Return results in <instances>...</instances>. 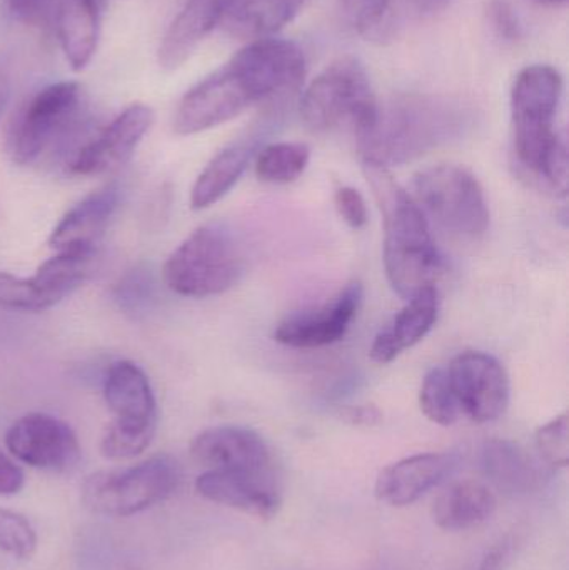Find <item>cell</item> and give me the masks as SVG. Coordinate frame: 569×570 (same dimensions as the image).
I'll return each mask as SVG.
<instances>
[{
  "mask_svg": "<svg viewBox=\"0 0 569 570\" xmlns=\"http://www.w3.org/2000/svg\"><path fill=\"white\" fill-rule=\"evenodd\" d=\"M239 0H186L159 47L163 69L176 70L204 39L233 12Z\"/></svg>",
  "mask_w": 569,
  "mask_h": 570,
  "instance_id": "obj_21",
  "label": "cell"
},
{
  "mask_svg": "<svg viewBox=\"0 0 569 570\" xmlns=\"http://www.w3.org/2000/svg\"><path fill=\"white\" fill-rule=\"evenodd\" d=\"M96 253H57L32 277L0 273V307L43 312L62 302L86 283Z\"/></svg>",
  "mask_w": 569,
  "mask_h": 570,
  "instance_id": "obj_10",
  "label": "cell"
},
{
  "mask_svg": "<svg viewBox=\"0 0 569 570\" xmlns=\"http://www.w3.org/2000/svg\"><path fill=\"white\" fill-rule=\"evenodd\" d=\"M10 97V73L6 59L0 57V114L6 109Z\"/></svg>",
  "mask_w": 569,
  "mask_h": 570,
  "instance_id": "obj_39",
  "label": "cell"
},
{
  "mask_svg": "<svg viewBox=\"0 0 569 570\" xmlns=\"http://www.w3.org/2000/svg\"><path fill=\"white\" fill-rule=\"evenodd\" d=\"M82 109V87L70 80L50 83L33 94L10 126L9 154L13 163H37L76 129Z\"/></svg>",
  "mask_w": 569,
  "mask_h": 570,
  "instance_id": "obj_8",
  "label": "cell"
},
{
  "mask_svg": "<svg viewBox=\"0 0 569 570\" xmlns=\"http://www.w3.org/2000/svg\"><path fill=\"white\" fill-rule=\"evenodd\" d=\"M190 455L207 471L271 472V451L257 432L219 425L196 435Z\"/></svg>",
  "mask_w": 569,
  "mask_h": 570,
  "instance_id": "obj_15",
  "label": "cell"
},
{
  "mask_svg": "<svg viewBox=\"0 0 569 570\" xmlns=\"http://www.w3.org/2000/svg\"><path fill=\"white\" fill-rule=\"evenodd\" d=\"M154 122V112L146 104H133L109 126L87 140L70 157L67 169L73 176H100L124 166L136 153Z\"/></svg>",
  "mask_w": 569,
  "mask_h": 570,
  "instance_id": "obj_13",
  "label": "cell"
},
{
  "mask_svg": "<svg viewBox=\"0 0 569 570\" xmlns=\"http://www.w3.org/2000/svg\"><path fill=\"white\" fill-rule=\"evenodd\" d=\"M180 479L183 471L176 459L154 455L126 471L90 475L82 485V502L96 514L129 518L169 499Z\"/></svg>",
  "mask_w": 569,
  "mask_h": 570,
  "instance_id": "obj_7",
  "label": "cell"
},
{
  "mask_svg": "<svg viewBox=\"0 0 569 570\" xmlns=\"http://www.w3.org/2000/svg\"><path fill=\"white\" fill-rule=\"evenodd\" d=\"M259 149L261 136H247L214 156L194 183L190 207L203 210L219 203L239 183Z\"/></svg>",
  "mask_w": 569,
  "mask_h": 570,
  "instance_id": "obj_23",
  "label": "cell"
},
{
  "mask_svg": "<svg viewBox=\"0 0 569 570\" xmlns=\"http://www.w3.org/2000/svg\"><path fill=\"white\" fill-rule=\"evenodd\" d=\"M23 472L12 459L0 451V495H13L23 488Z\"/></svg>",
  "mask_w": 569,
  "mask_h": 570,
  "instance_id": "obj_35",
  "label": "cell"
},
{
  "mask_svg": "<svg viewBox=\"0 0 569 570\" xmlns=\"http://www.w3.org/2000/svg\"><path fill=\"white\" fill-rule=\"evenodd\" d=\"M440 298L436 287L426 288L414 295L394 315L393 321L374 337L370 348L371 358L376 364H390L404 351L423 341L438 321Z\"/></svg>",
  "mask_w": 569,
  "mask_h": 570,
  "instance_id": "obj_22",
  "label": "cell"
},
{
  "mask_svg": "<svg viewBox=\"0 0 569 570\" xmlns=\"http://www.w3.org/2000/svg\"><path fill=\"white\" fill-rule=\"evenodd\" d=\"M377 104L363 63L344 57L327 66L304 90L300 112L314 132H330L347 124L360 134L373 124Z\"/></svg>",
  "mask_w": 569,
  "mask_h": 570,
  "instance_id": "obj_6",
  "label": "cell"
},
{
  "mask_svg": "<svg viewBox=\"0 0 569 570\" xmlns=\"http://www.w3.org/2000/svg\"><path fill=\"white\" fill-rule=\"evenodd\" d=\"M346 419L357 425H374L381 421V412L373 405H364V407L351 409Z\"/></svg>",
  "mask_w": 569,
  "mask_h": 570,
  "instance_id": "obj_37",
  "label": "cell"
},
{
  "mask_svg": "<svg viewBox=\"0 0 569 570\" xmlns=\"http://www.w3.org/2000/svg\"><path fill=\"white\" fill-rule=\"evenodd\" d=\"M104 397L114 414L112 424L156 432L157 402L149 379L139 365L114 362L104 379Z\"/></svg>",
  "mask_w": 569,
  "mask_h": 570,
  "instance_id": "obj_20",
  "label": "cell"
},
{
  "mask_svg": "<svg viewBox=\"0 0 569 570\" xmlns=\"http://www.w3.org/2000/svg\"><path fill=\"white\" fill-rule=\"evenodd\" d=\"M120 196L122 189L112 183L84 197L52 230L50 247L57 253H96L97 244L119 207Z\"/></svg>",
  "mask_w": 569,
  "mask_h": 570,
  "instance_id": "obj_18",
  "label": "cell"
},
{
  "mask_svg": "<svg viewBox=\"0 0 569 570\" xmlns=\"http://www.w3.org/2000/svg\"><path fill=\"white\" fill-rule=\"evenodd\" d=\"M304 70L306 59L296 43L274 37L253 40L183 97L174 130L194 136L223 126L256 104L296 89Z\"/></svg>",
  "mask_w": 569,
  "mask_h": 570,
  "instance_id": "obj_1",
  "label": "cell"
},
{
  "mask_svg": "<svg viewBox=\"0 0 569 570\" xmlns=\"http://www.w3.org/2000/svg\"><path fill=\"white\" fill-rule=\"evenodd\" d=\"M156 298V279L147 267H134L114 287V301L127 314H143Z\"/></svg>",
  "mask_w": 569,
  "mask_h": 570,
  "instance_id": "obj_29",
  "label": "cell"
},
{
  "mask_svg": "<svg viewBox=\"0 0 569 570\" xmlns=\"http://www.w3.org/2000/svg\"><path fill=\"white\" fill-rule=\"evenodd\" d=\"M531 2L540 3V6L547 7H560L565 6V3L568 2V0H531Z\"/></svg>",
  "mask_w": 569,
  "mask_h": 570,
  "instance_id": "obj_40",
  "label": "cell"
},
{
  "mask_svg": "<svg viewBox=\"0 0 569 570\" xmlns=\"http://www.w3.org/2000/svg\"><path fill=\"white\" fill-rule=\"evenodd\" d=\"M420 405L423 414L434 424L450 428L457 424L461 411L448 379L447 367L428 372L420 391Z\"/></svg>",
  "mask_w": 569,
  "mask_h": 570,
  "instance_id": "obj_28",
  "label": "cell"
},
{
  "mask_svg": "<svg viewBox=\"0 0 569 570\" xmlns=\"http://www.w3.org/2000/svg\"><path fill=\"white\" fill-rule=\"evenodd\" d=\"M364 174L383 216V263L387 281L400 297L413 298L434 287L443 259L426 214L390 170L364 164Z\"/></svg>",
  "mask_w": 569,
  "mask_h": 570,
  "instance_id": "obj_4",
  "label": "cell"
},
{
  "mask_svg": "<svg viewBox=\"0 0 569 570\" xmlns=\"http://www.w3.org/2000/svg\"><path fill=\"white\" fill-rule=\"evenodd\" d=\"M457 465L447 452H426L401 459L377 475L376 498L393 508H406L436 488Z\"/></svg>",
  "mask_w": 569,
  "mask_h": 570,
  "instance_id": "obj_19",
  "label": "cell"
},
{
  "mask_svg": "<svg viewBox=\"0 0 569 570\" xmlns=\"http://www.w3.org/2000/svg\"><path fill=\"white\" fill-rule=\"evenodd\" d=\"M416 203L441 227L464 237H478L490 226V209L480 180L461 166L440 164L414 176Z\"/></svg>",
  "mask_w": 569,
  "mask_h": 570,
  "instance_id": "obj_9",
  "label": "cell"
},
{
  "mask_svg": "<svg viewBox=\"0 0 569 570\" xmlns=\"http://www.w3.org/2000/svg\"><path fill=\"white\" fill-rule=\"evenodd\" d=\"M363 285L347 284L326 304L287 315L274 331V341L293 348L336 344L350 331L351 322L363 304Z\"/></svg>",
  "mask_w": 569,
  "mask_h": 570,
  "instance_id": "obj_14",
  "label": "cell"
},
{
  "mask_svg": "<svg viewBox=\"0 0 569 570\" xmlns=\"http://www.w3.org/2000/svg\"><path fill=\"white\" fill-rule=\"evenodd\" d=\"M473 124V107L463 100L406 94L377 104L373 124L356 134L357 149L364 164L387 169L461 139Z\"/></svg>",
  "mask_w": 569,
  "mask_h": 570,
  "instance_id": "obj_2",
  "label": "cell"
},
{
  "mask_svg": "<svg viewBox=\"0 0 569 570\" xmlns=\"http://www.w3.org/2000/svg\"><path fill=\"white\" fill-rule=\"evenodd\" d=\"M508 549L507 546H497L484 556L480 570H504L507 566Z\"/></svg>",
  "mask_w": 569,
  "mask_h": 570,
  "instance_id": "obj_38",
  "label": "cell"
},
{
  "mask_svg": "<svg viewBox=\"0 0 569 570\" xmlns=\"http://www.w3.org/2000/svg\"><path fill=\"white\" fill-rule=\"evenodd\" d=\"M37 535L19 512L0 509V549L17 559H30L36 552Z\"/></svg>",
  "mask_w": 569,
  "mask_h": 570,
  "instance_id": "obj_30",
  "label": "cell"
},
{
  "mask_svg": "<svg viewBox=\"0 0 569 570\" xmlns=\"http://www.w3.org/2000/svg\"><path fill=\"white\" fill-rule=\"evenodd\" d=\"M154 435L156 432L134 431V429L110 424L100 441V452L104 458L112 459V461L134 459L149 448Z\"/></svg>",
  "mask_w": 569,
  "mask_h": 570,
  "instance_id": "obj_32",
  "label": "cell"
},
{
  "mask_svg": "<svg viewBox=\"0 0 569 570\" xmlns=\"http://www.w3.org/2000/svg\"><path fill=\"white\" fill-rule=\"evenodd\" d=\"M497 509V495L483 482L460 481L444 489L433 505V519L443 531L477 528Z\"/></svg>",
  "mask_w": 569,
  "mask_h": 570,
  "instance_id": "obj_25",
  "label": "cell"
},
{
  "mask_svg": "<svg viewBox=\"0 0 569 570\" xmlns=\"http://www.w3.org/2000/svg\"><path fill=\"white\" fill-rule=\"evenodd\" d=\"M310 159L311 150L306 144H267L256 154L257 179L266 184L294 183L303 176Z\"/></svg>",
  "mask_w": 569,
  "mask_h": 570,
  "instance_id": "obj_27",
  "label": "cell"
},
{
  "mask_svg": "<svg viewBox=\"0 0 569 570\" xmlns=\"http://www.w3.org/2000/svg\"><path fill=\"white\" fill-rule=\"evenodd\" d=\"M451 2L453 0H341L347 23L364 39L380 43L396 39Z\"/></svg>",
  "mask_w": 569,
  "mask_h": 570,
  "instance_id": "obj_16",
  "label": "cell"
},
{
  "mask_svg": "<svg viewBox=\"0 0 569 570\" xmlns=\"http://www.w3.org/2000/svg\"><path fill=\"white\" fill-rule=\"evenodd\" d=\"M461 414L478 424L497 421L510 404V379L493 355L463 352L447 367Z\"/></svg>",
  "mask_w": 569,
  "mask_h": 570,
  "instance_id": "obj_11",
  "label": "cell"
},
{
  "mask_svg": "<svg viewBox=\"0 0 569 570\" xmlns=\"http://www.w3.org/2000/svg\"><path fill=\"white\" fill-rule=\"evenodd\" d=\"M334 206L341 219L351 227V229H363L367 224L366 200L361 196L360 190L350 186L340 187L334 194Z\"/></svg>",
  "mask_w": 569,
  "mask_h": 570,
  "instance_id": "obj_33",
  "label": "cell"
},
{
  "mask_svg": "<svg viewBox=\"0 0 569 570\" xmlns=\"http://www.w3.org/2000/svg\"><path fill=\"white\" fill-rule=\"evenodd\" d=\"M244 266V250L234 230L223 223H209L170 254L163 277L183 297H213L239 283Z\"/></svg>",
  "mask_w": 569,
  "mask_h": 570,
  "instance_id": "obj_5",
  "label": "cell"
},
{
  "mask_svg": "<svg viewBox=\"0 0 569 570\" xmlns=\"http://www.w3.org/2000/svg\"><path fill=\"white\" fill-rule=\"evenodd\" d=\"M6 445L13 458L42 471H69L80 461L76 432L53 415L33 412L10 425Z\"/></svg>",
  "mask_w": 569,
  "mask_h": 570,
  "instance_id": "obj_12",
  "label": "cell"
},
{
  "mask_svg": "<svg viewBox=\"0 0 569 570\" xmlns=\"http://www.w3.org/2000/svg\"><path fill=\"white\" fill-rule=\"evenodd\" d=\"M57 32L67 62L73 70L89 66L99 42L100 12L97 0H57Z\"/></svg>",
  "mask_w": 569,
  "mask_h": 570,
  "instance_id": "obj_24",
  "label": "cell"
},
{
  "mask_svg": "<svg viewBox=\"0 0 569 570\" xmlns=\"http://www.w3.org/2000/svg\"><path fill=\"white\" fill-rule=\"evenodd\" d=\"M563 77L551 66H528L511 89L513 149L518 166L534 183L565 196L568 190V149L558 132Z\"/></svg>",
  "mask_w": 569,
  "mask_h": 570,
  "instance_id": "obj_3",
  "label": "cell"
},
{
  "mask_svg": "<svg viewBox=\"0 0 569 570\" xmlns=\"http://www.w3.org/2000/svg\"><path fill=\"white\" fill-rule=\"evenodd\" d=\"M537 448L550 468L565 469L569 462L568 415L561 414L537 431Z\"/></svg>",
  "mask_w": 569,
  "mask_h": 570,
  "instance_id": "obj_31",
  "label": "cell"
},
{
  "mask_svg": "<svg viewBox=\"0 0 569 570\" xmlns=\"http://www.w3.org/2000/svg\"><path fill=\"white\" fill-rule=\"evenodd\" d=\"M57 0H6L13 19L27 26H46L56 12Z\"/></svg>",
  "mask_w": 569,
  "mask_h": 570,
  "instance_id": "obj_34",
  "label": "cell"
},
{
  "mask_svg": "<svg viewBox=\"0 0 569 570\" xmlns=\"http://www.w3.org/2000/svg\"><path fill=\"white\" fill-rule=\"evenodd\" d=\"M196 491L207 501L259 519L274 518L281 508L271 472L207 471L197 479Z\"/></svg>",
  "mask_w": 569,
  "mask_h": 570,
  "instance_id": "obj_17",
  "label": "cell"
},
{
  "mask_svg": "<svg viewBox=\"0 0 569 570\" xmlns=\"http://www.w3.org/2000/svg\"><path fill=\"white\" fill-rule=\"evenodd\" d=\"M484 474L507 494L533 492L541 484L540 465L517 442L491 439L481 452Z\"/></svg>",
  "mask_w": 569,
  "mask_h": 570,
  "instance_id": "obj_26",
  "label": "cell"
},
{
  "mask_svg": "<svg viewBox=\"0 0 569 570\" xmlns=\"http://www.w3.org/2000/svg\"><path fill=\"white\" fill-rule=\"evenodd\" d=\"M494 26L500 29L501 36L508 39H517L520 36V23L514 17L513 10L503 2L493 3Z\"/></svg>",
  "mask_w": 569,
  "mask_h": 570,
  "instance_id": "obj_36",
  "label": "cell"
}]
</instances>
